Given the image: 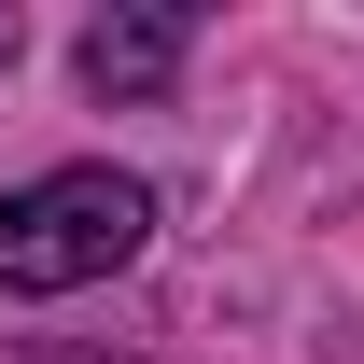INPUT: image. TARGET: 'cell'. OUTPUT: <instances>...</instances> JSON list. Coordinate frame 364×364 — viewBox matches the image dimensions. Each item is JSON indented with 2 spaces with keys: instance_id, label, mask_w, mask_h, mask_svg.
<instances>
[{
  "instance_id": "3957f363",
  "label": "cell",
  "mask_w": 364,
  "mask_h": 364,
  "mask_svg": "<svg viewBox=\"0 0 364 364\" xmlns=\"http://www.w3.org/2000/svg\"><path fill=\"white\" fill-rule=\"evenodd\" d=\"M0 364H112V350H0Z\"/></svg>"
},
{
  "instance_id": "6da1fadb",
  "label": "cell",
  "mask_w": 364,
  "mask_h": 364,
  "mask_svg": "<svg viewBox=\"0 0 364 364\" xmlns=\"http://www.w3.org/2000/svg\"><path fill=\"white\" fill-rule=\"evenodd\" d=\"M140 252H154V182L98 168V154L0 196V294H85V280L140 267Z\"/></svg>"
},
{
  "instance_id": "277c9868",
  "label": "cell",
  "mask_w": 364,
  "mask_h": 364,
  "mask_svg": "<svg viewBox=\"0 0 364 364\" xmlns=\"http://www.w3.org/2000/svg\"><path fill=\"white\" fill-rule=\"evenodd\" d=\"M14 43H28V28H14V0H0V70H14Z\"/></svg>"
},
{
  "instance_id": "7a4b0ae2",
  "label": "cell",
  "mask_w": 364,
  "mask_h": 364,
  "mask_svg": "<svg viewBox=\"0 0 364 364\" xmlns=\"http://www.w3.org/2000/svg\"><path fill=\"white\" fill-rule=\"evenodd\" d=\"M182 56H196V14H168V0H154V14H98L85 28V85L98 98H154Z\"/></svg>"
}]
</instances>
